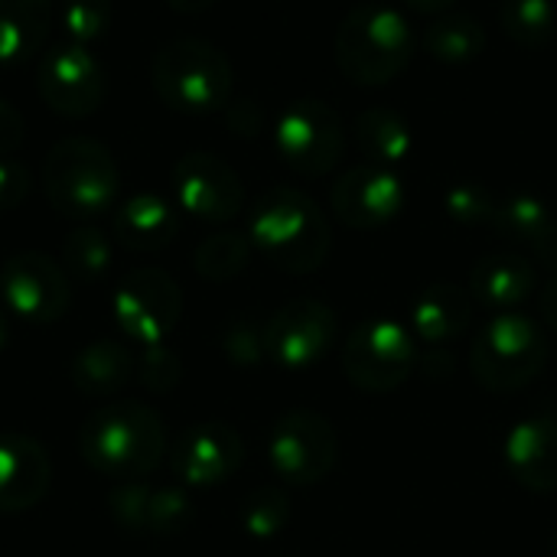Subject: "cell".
<instances>
[{
  "label": "cell",
  "instance_id": "obj_28",
  "mask_svg": "<svg viewBox=\"0 0 557 557\" xmlns=\"http://www.w3.org/2000/svg\"><path fill=\"white\" fill-rule=\"evenodd\" d=\"M251 238L242 235V232H215L209 238L199 242L196 255H193V264H196V274L206 277V281H232L238 277L248 261H251Z\"/></svg>",
  "mask_w": 557,
  "mask_h": 557
},
{
  "label": "cell",
  "instance_id": "obj_30",
  "mask_svg": "<svg viewBox=\"0 0 557 557\" xmlns=\"http://www.w3.org/2000/svg\"><path fill=\"white\" fill-rule=\"evenodd\" d=\"M62 261L65 271L82 281V284H95L108 274L111 268V242L101 228L95 225H78L75 232L65 235L62 242Z\"/></svg>",
  "mask_w": 557,
  "mask_h": 557
},
{
  "label": "cell",
  "instance_id": "obj_23",
  "mask_svg": "<svg viewBox=\"0 0 557 557\" xmlns=\"http://www.w3.org/2000/svg\"><path fill=\"white\" fill-rule=\"evenodd\" d=\"M493 225L499 235L532 248L545 264L557 268V219L555 212L529 193H516L496 206Z\"/></svg>",
  "mask_w": 557,
  "mask_h": 557
},
{
  "label": "cell",
  "instance_id": "obj_36",
  "mask_svg": "<svg viewBox=\"0 0 557 557\" xmlns=\"http://www.w3.org/2000/svg\"><path fill=\"white\" fill-rule=\"evenodd\" d=\"M26 196H29V170L13 157H0V212L23 206Z\"/></svg>",
  "mask_w": 557,
  "mask_h": 557
},
{
  "label": "cell",
  "instance_id": "obj_37",
  "mask_svg": "<svg viewBox=\"0 0 557 557\" xmlns=\"http://www.w3.org/2000/svg\"><path fill=\"white\" fill-rule=\"evenodd\" d=\"M26 137V124H23V114L0 98V157H10Z\"/></svg>",
  "mask_w": 557,
  "mask_h": 557
},
{
  "label": "cell",
  "instance_id": "obj_38",
  "mask_svg": "<svg viewBox=\"0 0 557 557\" xmlns=\"http://www.w3.org/2000/svg\"><path fill=\"white\" fill-rule=\"evenodd\" d=\"M228 127L238 131V134H258V127H261V111H258L251 101H238V104L228 111Z\"/></svg>",
  "mask_w": 557,
  "mask_h": 557
},
{
  "label": "cell",
  "instance_id": "obj_34",
  "mask_svg": "<svg viewBox=\"0 0 557 557\" xmlns=\"http://www.w3.org/2000/svg\"><path fill=\"white\" fill-rule=\"evenodd\" d=\"M137 382L147 388V392H157V395H163V392H173L176 385H180V379H183V359L166 346V343H160V346H147V349H140V356H137Z\"/></svg>",
  "mask_w": 557,
  "mask_h": 557
},
{
  "label": "cell",
  "instance_id": "obj_1",
  "mask_svg": "<svg viewBox=\"0 0 557 557\" xmlns=\"http://www.w3.org/2000/svg\"><path fill=\"white\" fill-rule=\"evenodd\" d=\"M78 454L108 480H144L166 454L163 418L144 401H108L85 418L78 431Z\"/></svg>",
  "mask_w": 557,
  "mask_h": 557
},
{
  "label": "cell",
  "instance_id": "obj_32",
  "mask_svg": "<svg viewBox=\"0 0 557 557\" xmlns=\"http://www.w3.org/2000/svg\"><path fill=\"white\" fill-rule=\"evenodd\" d=\"M114 7L111 0H65L62 3V33L69 36V42L78 46H91L95 39H101L111 26Z\"/></svg>",
  "mask_w": 557,
  "mask_h": 557
},
{
  "label": "cell",
  "instance_id": "obj_20",
  "mask_svg": "<svg viewBox=\"0 0 557 557\" xmlns=\"http://www.w3.org/2000/svg\"><path fill=\"white\" fill-rule=\"evenodd\" d=\"M473 320V297L457 284H431L411 304V336L431 349H444Z\"/></svg>",
  "mask_w": 557,
  "mask_h": 557
},
{
  "label": "cell",
  "instance_id": "obj_41",
  "mask_svg": "<svg viewBox=\"0 0 557 557\" xmlns=\"http://www.w3.org/2000/svg\"><path fill=\"white\" fill-rule=\"evenodd\" d=\"M170 10H176V13H202V10H209L215 0H163Z\"/></svg>",
  "mask_w": 557,
  "mask_h": 557
},
{
  "label": "cell",
  "instance_id": "obj_26",
  "mask_svg": "<svg viewBox=\"0 0 557 557\" xmlns=\"http://www.w3.org/2000/svg\"><path fill=\"white\" fill-rule=\"evenodd\" d=\"M352 140L369 160H375V166L398 163L411 153V127L392 108L362 111L352 124Z\"/></svg>",
  "mask_w": 557,
  "mask_h": 557
},
{
  "label": "cell",
  "instance_id": "obj_29",
  "mask_svg": "<svg viewBox=\"0 0 557 557\" xmlns=\"http://www.w3.org/2000/svg\"><path fill=\"white\" fill-rule=\"evenodd\" d=\"M503 29L525 49H545L557 36L555 0H503Z\"/></svg>",
  "mask_w": 557,
  "mask_h": 557
},
{
  "label": "cell",
  "instance_id": "obj_18",
  "mask_svg": "<svg viewBox=\"0 0 557 557\" xmlns=\"http://www.w3.org/2000/svg\"><path fill=\"white\" fill-rule=\"evenodd\" d=\"M503 460L512 480L532 493L557 490V421L525 418L512 424L503 444Z\"/></svg>",
  "mask_w": 557,
  "mask_h": 557
},
{
  "label": "cell",
  "instance_id": "obj_22",
  "mask_svg": "<svg viewBox=\"0 0 557 557\" xmlns=\"http://www.w3.org/2000/svg\"><path fill=\"white\" fill-rule=\"evenodd\" d=\"M180 232V212L157 193H137L114 212V238L127 251H163Z\"/></svg>",
  "mask_w": 557,
  "mask_h": 557
},
{
  "label": "cell",
  "instance_id": "obj_13",
  "mask_svg": "<svg viewBox=\"0 0 557 557\" xmlns=\"http://www.w3.org/2000/svg\"><path fill=\"white\" fill-rule=\"evenodd\" d=\"M333 339H336V313L330 304L313 297L284 304L264 323V356L287 372L313 369L333 349Z\"/></svg>",
  "mask_w": 557,
  "mask_h": 557
},
{
  "label": "cell",
  "instance_id": "obj_7",
  "mask_svg": "<svg viewBox=\"0 0 557 557\" xmlns=\"http://www.w3.org/2000/svg\"><path fill=\"white\" fill-rule=\"evenodd\" d=\"M418 366V339L392 317L362 320L343 346L346 379L372 395L395 392Z\"/></svg>",
  "mask_w": 557,
  "mask_h": 557
},
{
  "label": "cell",
  "instance_id": "obj_12",
  "mask_svg": "<svg viewBox=\"0 0 557 557\" xmlns=\"http://www.w3.org/2000/svg\"><path fill=\"white\" fill-rule=\"evenodd\" d=\"M0 304L33 326H49L69 310V274L42 251H16L0 264Z\"/></svg>",
  "mask_w": 557,
  "mask_h": 557
},
{
  "label": "cell",
  "instance_id": "obj_21",
  "mask_svg": "<svg viewBox=\"0 0 557 557\" xmlns=\"http://www.w3.org/2000/svg\"><path fill=\"white\" fill-rule=\"evenodd\" d=\"M535 290V268L516 251H493L476 261L470 274V297L490 310L509 313Z\"/></svg>",
  "mask_w": 557,
  "mask_h": 557
},
{
  "label": "cell",
  "instance_id": "obj_8",
  "mask_svg": "<svg viewBox=\"0 0 557 557\" xmlns=\"http://www.w3.org/2000/svg\"><path fill=\"white\" fill-rule=\"evenodd\" d=\"M274 147L281 160L300 176L330 173L346 147L343 117L320 98H300L284 108L274 124Z\"/></svg>",
  "mask_w": 557,
  "mask_h": 557
},
{
  "label": "cell",
  "instance_id": "obj_3",
  "mask_svg": "<svg viewBox=\"0 0 557 557\" xmlns=\"http://www.w3.org/2000/svg\"><path fill=\"white\" fill-rule=\"evenodd\" d=\"M411 55L414 33L388 3H359L336 29V65L356 85L375 88L392 82L408 69Z\"/></svg>",
  "mask_w": 557,
  "mask_h": 557
},
{
  "label": "cell",
  "instance_id": "obj_42",
  "mask_svg": "<svg viewBox=\"0 0 557 557\" xmlns=\"http://www.w3.org/2000/svg\"><path fill=\"white\" fill-rule=\"evenodd\" d=\"M3 343H7V313L0 307V349H3Z\"/></svg>",
  "mask_w": 557,
  "mask_h": 557
},
{
  "label": "cell",
  "instance_id": "obj_35",
  "mask_svg": "<svg viewBox=\"0 0 557 557\" xmlns=\"http://www.w3.org/2000/svg\"><path fill=\"white\" fill-rule=\"evenodd\" d=\"M225 356L238 366H255L264 356V326H258L255 320H235L225 336H222Z\"/></svg>",
  "mask_w": 557,
  "mask_h": 557
},
{
  "label": "cell",
  "instance_id": "obj_43",
  "mask_svg": "<svg viewBox=\"0 0 557 557\" xmlns=\"http://www.w3.org/2000/svg\"><path fill=\"white\" fill-rule=\"evenodd\" d=\"M555 555H557V535H555Z\"/></svg>",
  "mask_w": 557,
  "mask_h": 557
},
{
  "label": "cell",
  "instance_id": "obj_24",
  "mask_svg": "<svg viewBox=\"0 0 557 557\" xmlns=\"http://www.w3.org/2000/svg\"><path fill=\"white\" fill-rule=\"evenodd\" d=\"M137 372L134 352L117 339H95L72 359V382L88 398L117 395Z\"/></svg>",
  "mask_w": 557,
  "mask_h": 557
},
{
  "label": "cell",
  "instance_id": "obj_17",
  "mask_svg": "<svg viewBox=\"0 0 557 557\" xmlns=\"http://www.w3.org/2000/svg\"><path fill=\"white\" fill-rule=\"evenodd\" d=\"M245 444L228 424H196L180 434L170 454L173 476L183 486H219L238 473Z\"/></svg>",
  "mask_w": 557,
  "mask_h": 557
},
{
  "label": "cell",
  "instance_id": "obj_33",
  "mask_svg": "<svg viewBox=\"0 0 557 557\" xmlns=\"http://www.w3.org/2000/svg\"><path fill=\"white\" fill-rule=\"evenodd\" d=\"M496 199H493V193L483 186V183H457V186H450L447 189V196H444V209H447V215L454 219V222H460V225H483V222H493V215H496Z\"/></svg>",
  "mask_w": 557,
  "mask_h": 557
},
{
  "label": "cell",
  "instance_id": "obj_9",
  "mask_svg": "<svg viewBox=\"0 0 557 557\" xmlns=\"http://www.w3.org/2000/svg\"><path fill=\"white\" fill-rule=\"evenodd\" d=\"M111 313L134 346H160L183 317V290L160 268H137L117 284Z\"/></svg>",
  "mask_w": 557,
  "mask_h": 557
},
{
  "label": "cell",
  "instance_id": "obj_16",
  "mask_svg": "<svg viewBox=\"0 0 557 557\" xmlns=\"http://www.w3.org/2000/svg\"><path fill=\"white\" fill-rule=\"evenodd\" d=\"M336 219L349 228L369 232L395 222L405 209V186L385 166H356L343 173L330 189Z\"/></svg>",
  "mask_w": 557,
  "mask_h": 557
},
{
  "label": "cell",
  "instance_id": "obj_2",
  "mask_svg": "<svg viewBox=\"0 0 557 557\" xmlns=\"http://www.w3.org/2000/svg\"><path fill=\"white\" fill-rule=\"evenodd\" d=\"M248 238L287 274H310L330 255V225L323 209L290 186H274L255 202Z\"/></svg>",
  "mask_w": 557,
  "mask_h": 557
},
{
  "label": "cell",
  "instance_id": "obj_15",
  "mask_svg": "<svg viewBox=\"0 0 557 557\" xmlns=\"http://www.w3.org/2000/svg\"><path fill=\"white\" fill-rule=\"evenodd\" d=\"M111 519L137 539H170L193 522V503L180 486L157 483H117L108 496Z\"/></svg>",
  "mask_w": 557,
  "mask_h": 557
},
{
  "label": "cell",
  "instance_id": "obj_40",
  "mask_svg": "<svg viewBox=\"0 0 557 557\" xmlns=\"http://www.w3.org/2000/svg\"><path fill=\"white\" fill-rule=\"evenodd\" d=\"M411 10H418V13H444V10H450L457 0H405Z\"/></svg>",
  "mask_w": 557,
  "mask_h": 557
},
{
  "label": "cell",
  "instance_id": "obj_6",
  "mask_svg": "<svg viewBox=\"0 0 557 557\" xmlns=\"http://www.w3.org/2000/svg\"><path fill=\"white\" fill-rule=\"evenodd\" d=\"M548 336L522 313H496L470 349V372L490 392H519L542 375Z\"/></svg>",
  "mask_w": 557,
  "mask_h": 557
},
{
  "label": "cell",
  "instance_id": "obj_4",
  "mask_svg": "<svg viewBox=\"0 0 557 557\" xmlns=\"http://www.w3.org/2000/svg\"><path fill=\"white\" fill-rule=\"evenodd\" d=\"M42 186L59 215L95 219L117 199L121 173L101 140L65 137L42 163Z\"/></svg>",
  "mask_w": 557,
  "mask_h": 557
},
{
  "label": "cell",
  "instance_id": "obj_39",
  "mask_svg": "<svg viewBox=\"0 0 557 557\" xmlns=\"http://www.w3.org/2000/svg\"><path fill=\"white\" fill-rule=\"evenodd\" d=\"M542 317L557 333V274L548 281V287L542 290Z\"/></svg>",
  "mask_w": 557,
  "mask_h": 557
},
{
  "label": "cell",
  "instance_id": "obj_25",
  "mask_svg": "<svg viewBox=\"0 0 557 557\" xmlns=\"http://www.w3.org/2000/svg\"><path fill=\"white\" fill-rule=\"evenodd\" d=\"M52 26V0H0V65L39 55Z\"/></svg>",
  "mask_w": 557,
  "mask_h": 557
},
{
  "label": "cell",
  "instance_id": "obj_10",
  "mask_svg": "<svg viewBox=\"0 0 557 557\" xmlns=\"http://www.w3.org/2000/svg\"><path fill=\"white\" fill-rule=\"evenodd\" d=\"M339 441L333 424L317 411L284 414L268 437V463L287 486L323 483L336 467Z\"/></svg>",
  "mask_w": 557,
  "mask_h": 557
},
{
  "label": "cell",
  "instance_id": "obj_19",
  "mask_svg": "<svg viewBox=\"0 0 557 557\" xmlns=\"http://www.w3.org/2000/svg\"><path fill=\"white\" fill-rule=\"evenodd\" d=\"M52 480V463L39 441L26 434H0V512L33 509Z\"/></svg>",
  "mask_w": 557,
  "mask_h": 557
},
{
  "label": "cell",
  "instance_id": "obj_5",
  "mask_svg": "<svg viewBox=\"0 0 557 557\" xmlns=\"http://www.w3.org/2000/svg\"><path fill=\"white\" fill-rule=\"evenodd\" d=\"M153 88L173 111H219L232 98V62L209 39L180 36L166 42L153 59Z\"/></svg>",
  "mask_w": 557,
  "mask_h": 557
},
{
  "label": "cell",
  "instance_id": "obj_27",
  "mask_svg": "<svg viewBox=\"0 0 557 557\" xmlns=\"http://www.w3.org/2000/svg\"><path fill=\"white\" fill-rule=\"evenodd\" d=\"M486 46V29L467 13H441L424 29V49L441 62H467Z\"/></svg>",
  "mask_w": 557,
  "mask_h": 557
},
{
  "label": "cell",
  "instance_id": "obj_11",
  "mask_svg": "<svg viewBox=\"0 0 557 557\" xmlns=\"http://www.w3.org/2000/svg\"><path fill=\"white\" fill-rule=\"evenodd\" d=\"M36 91L62 117H88L101 108L108 78L104 65L95 59L88 46L78 42H55L39 59Z\"/></svg>",
  "mask_w": 557,
  "mask_h": 557
},
{
  "label": "cell",
  "instance_id": "obj_31",
  "mask_svg": "<svg viewBox=\"0 0 557 557\" xmlns=\"http://www.w3.org/2000/svg\"><path fill=\"white\" fill-rule=\"evenodd\" d=\"M238 519L251 539H274L290 522V496L281 486H258L245 496Z\"/></svg>",
  "mask_w": 557,
  "mask_h": 557
},
{
  "label": "cell",
  "instance_id": "obj_14",
  "mask_svg": "<svg viewBox=\"0 0 557 557\" xmlns=\"http://www.w3.org/2000/svg\"><path fill=\"white\" fill-rule=\"evenodd\" d=\"M173 193L183 212L212 225L235 219L245 206V186L238 173L206 150H193L173 163Z\"/></svg>",
  "mask_w": 557,
  "mask_h": 557
}]
</instances>
